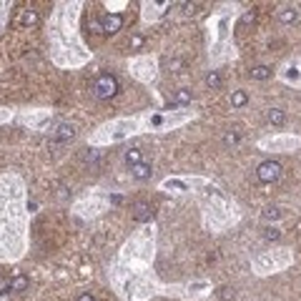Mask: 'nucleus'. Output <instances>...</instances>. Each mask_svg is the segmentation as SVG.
I'll return each mask as SVG.
<instances>
[{"label": "nucleus", "mask_w": 301, "mask_h": 301, "mask_svg": "<svg viewBox=\"0 0 301 301\" xmlns=\"http://www.w3.org/2000/svg\"><path fill=\"white\" fill-rule=\"evenodd\" d=\"M118 78L116 75H111V73H100L98 78H96V83H93V96L98 98V100H111L116 93H118Z\"/></svg>", "instance_id": "1"}, {"label": "nucleus", "mask_w": 301, "mask_h": 301, "mask_svg": "<svg viewBox=\"0 0 301 301\" xmlns=\"http://www.w3.org/2000/svg\"><path fill=\"white\" fill-rule=\"evenodd\" d=\"M278 176H281V163L278 161H264V163H259V168H256V178L261 183H274Z\"/></svg>", "instance_id": "2"}, {"label": "nucleus", "mask_w": 301, "mask_h": 301, "mask_svg": "<svg viewBox=\"0 0 301 301\" xmlns=\"http://www.w3.org/2000/svg\"><path fill=\"white\" fill-rule=\"evenodd\" d=\"M38 23H40V15H38V10H33V8L20 10V15L15 18V25H20V28H35Z\"/></svg>", "instance_id": "3"}, {"label": "nucleus", "mask_w": 301, "mask_h": 301, "mask_svg": "<svg viewBox=\"0 0 301 301\" xmlns=\"http://www.w3.org/2000/svg\"><path fill=\"white\" fill-rule=\"evenodd\" d=\"M100 25H103V33L105 35H113V33H118L121 28H123V15H105L103 20H100Z\"/></svg>", "instance_id": "4"}, {"label": "nucleus", "mask_w": 301, "mask_h": 301, "mask_svg": "<svg viewBox=\"0 0 301 301\" xmlns=\"http://www.w3.org/2000/svg\"><path fill=\"white\" fill-rule=\"evenodd\" d=\"M276 18H278V23H281V25H291V23H296V20H299V8L284 5V8H278Z\"/></svg>", "instance_id": "5"}, {"label": "nucleus", "mask_w": 301, "mask_h": 301, "mask_svg": "<svg viewBox=\"0 0 301 301\" xmlns=\"http://www.w3.org/2000/svg\"><path fill=\"white\" fill-rule=\"evenodd\" d=\"M73 136H75V125H73V123H58L55 133H53V138H55L58 143H68Z\"/></svg>", "instance_id": "6"}, {"label": "nucleus", "mask_w": 301, "mask_h": 301, "mask_svg": "<svg viewBox=\"0 0 301 301\" xmlns=\"http://www.w3.org/2000/svg\"><path fill=\"white\" fill-rule=\"evenodd\" d=\"M133 219L138 224H148L150 219H153V208H150L148 203H136L133 206Z\"/></svg>", "instance_id": "7"}, {"label": "nucleus", "mask_w": 301, "mask_h": 301, "mask_svg": "<svg viewBox=\"0 0 301 301\" xmlns=\"http://www.w3.org/2000/svg\"><path fill=\"white\" fill-rule=\"evenodd\" d=\"M150 174H153V171H150V163H143V161H141L138 166L131 168V176H133L136 181H148Z\"/></svg>", "instance_id": "8"}, {"label": "nucleus", "mask_w": 301, "mask_h": 301, "mask_svg": "<svg viewBox=\"0 0 301 301\" xmlns=\"http://www.w3.org/2000/svg\"><path fill=\"white\" fill-rule=\"evenodd\" d=\"M193 100V93L188 91V88H178L176 93H174V100H171V105H186V103H191Z\"/></svg>", "instance_id": "9"}, {"label": "nucleus", "mask_w": 301, "mask_h": 301, "mask_svg": "<svg viewBox=\"0 0 301 301\" xmlns=\"http://www.w3.org/2000/svg\"><path fill=\"white\" fill-rule=\"evenodd\" d=\"M25 289H28V276H15L13 281L5 286L8 294H13V291H25Z\"/></svg>", "instance_id": "10"}, {"label": "nucleus", "mask_w": 301, "mask_h": 301, "mask_svg": "<svg viewBox=\"0 0 301 301\" xmlns=\"http://www.w3.org/2000/svg\"><path fill=\"white\" fill-rule=\"evenodd\" d=\"M266 118H269L271 125H284V123H286V113H284L281 108H269Z\"/></svg>", "instance_id": "11"}, {"label": "nucleus", "mask_w": 301, "mask_h": 301, "mask_svg": "<svg viewBox=\"0 0 301 301\" xmlns=\"http://www.w3.org/2000/svg\"><path fill=\"white\" fill-rule=\"evenodd\" d=\"M251 78L253 80H269L271 78V68L269 66H253L251 68Z\"/></svg>", "instance_id": "12"}, {"label": "nucleus", "mask_w": 301, "mask_h": 301, "mask_svg": "<svg viewBox=\"0 0 301 301\" xmlns=\"http://www.w3.org/2000/svg\"><path fill=\"white\" fill-rule=\"evenodd\" d=\"M261 216H264V221H278V219L284 216V211L278 208V206H266Z\"/></svg>", "instance_id": "13"}, {"label": "nucleus", "mask_w": 301, "mask_h": 301, "mask_svg": "<svg viewBox=\"0 0 301 301\" xmlns=\"http://www.w3.org/2000/svg\"><path fill=\"white\" fill-rule=\"evenodd\" d=\"M246 103H249L246 91H233V93H231V105H233V108H244Z\"/></svg>", "instance_id": "14"}, {"label": "nucleus", "mask_w": 301, "mask_h": 301, "mask_svg": "<svg viewBox=\"0 0 301 301\" xmlns=\"http://www.w3.org/2000/svg\"><path fill=\"white\" fill-rule=\"evenodd\" d=\"M203 83L208 85L211 91H216V88H221V75L216 73V71H211V73H206V78H203Z\"/></svg>", "instance_id": "15"}, {"label": "nucleus", "mask_w": 301, "mask_h": 301, "mask_svg": "<svg viewBox=\"0 0 301 301\" xmlns=\"http://www.w3.org/2000/svg\"><path fill=\"white\" fill-rule=\"evenodd\" d=\"M125 163L131 166V168L138 166V163H141V148H128V150H125Z\"/></svg>", "instance_id": "16"}, {"label": "nucleus", "mask_w": 301, "mask_h": 301, "mask_svg": "<svg viewBox=\"0 0 301 301\" xmlns=\"http://www.w3.org/2000/svg\"><path fill=\"white\" fill-rule=\"evenodd\" d=\"M239 141H241L239 131H226V133H224V146H226V148H233V146H239Z\"/></svg>", "instance_id": "17"}, {"label": "nucleus", "mask_w": 301, "mask_h": 301, "mask_svg": "<svg viewBox=\"0 0 301 301\" xmlns=\"http://www.w3.org/2000/svg\"><path fill=\"white\" fill-rule=\"evenodd\" d=\"M216 296H219L221 301H233V299H236V289H233V286H221V289L216 291Z\"/></svg>", "instance_id": "18"}, {"label": "nucleus", "mask_w": 301, "mask_h": 301, "mask_svg": "<svg viewBox=\"0 0 301 301\" xmlns=\"http://www.w3.org/2000/svg\"><path fill=\"white\" fill-rule=\"evenodd\" d=\"M264 239H266V241H278V239H281V231H278L276 226H269V228L264 231Z\"/></svg>", "instance_id": "19"}, {"label": "nucleus", "mask_w": 301, "mask_h": 301, "mask_svg": "<svg viewBox=\"0 0 301 301\" xmlns=\"http://www.w3.org/2000/svg\"><path fill=\"white\" fill-rule=\"evenodd\" d=\"M143 35H131V40H128V46H131V48H141L143 46Z\"/></svg>", "instance_id": "20"}, {"label": "nucleus", "mask_w": 301, "mask_h": 301, "mask_svg": "<svg viewBox=\"0 0 301 301\" xmlns=\"http://www.w3.org/2000/svg\"><path fill=\"white\" fill-rule=\"evenodd\" d=\"M68 196H71V191H68L66 186H58V193H55V199H58V201H66Z\"/></svg>", "instance_id": "21"}, {"label": "nucleus", "mask_w": 301, "mask_h": 301, "mask_svg": "<svg viewBox=\"0 0 301 301\" xmlns=\"http://www.w3.org/2000/svg\"><path fill=\"white\" fill-rule=\"evenodd\" d=\"M96 158H98L96 150H83V163H93Z\"/></svg>", "instance_id": "22"}, {"label": "nucleus", "mask_w": 301, "mask_h": 301, "mask_svg": "<svg viewBox=\"0 0 301 301\" xmlns=\"http://www.w3.org/2000/svg\"><path fill=\"white\" fill-rule=\"evenodd\" d=\"M91 30H93V33H98V35L103 33V25H100V20H91Z\"/></svg>", "instance_id": "23"}, {"label": "nucleus", "mask_w": 301, "mask_h": 301, "mask_svg": "<svg viewBox=\"0 0 301 301\" xmlns=\"http://www.w3.org/2000/svg\"><path fill=\"white\" fill-rule=\"evenodd\" d=\"M75 301H96V296H93V294H80Z\"/></svg>", "instance_id": "24"}, {"label": "nucleus", "mask_w": 301, "mask_h": 301, "mask_svg": "<svg viewBox=\"0 0 301 301\" xmlns=\"http://www.w3.org/2000/svg\"><path fill=\"white\" fill-rule=\"evenodd\" d=\"M241 23H253V13H246V15L241 18Z\"/></svg>", "instance_id": "25"}]
</instances>
